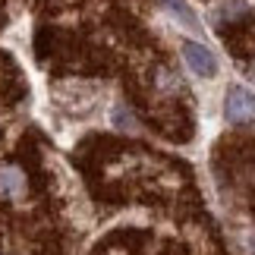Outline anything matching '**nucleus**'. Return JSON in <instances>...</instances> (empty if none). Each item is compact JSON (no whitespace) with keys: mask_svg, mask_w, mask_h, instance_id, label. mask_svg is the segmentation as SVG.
Wrapping results in <instances>:
<instances>
[{"mask_svg":"<svg viewBox=\"0 0 255 255\" xmlns=\"http://www.w3.org/2000/svg\"><path fill=\"white\" fill-rule=\"evenodd\" d=\"M183 60H186V66H189L195 76H202V79H211V76L218 73L214 54L205 44H199V41H183Z\"/></svg>","mask_w":255,"mask_h":255,"instance_id":"obj_1","label":"nucleus"},{"mask_svg":"<svg viewBox=\"0 0 255 255\" xmlns=\"http://www.w3.org/2000/svg\"><path fill=\"white\" fill-rule=\"evenodd\" d=\"M224 114H227V120L233 123H243V120H255V95L249 88H230L227 92V104H224Z\"/></svg>","mask_w":255,"mask_h":255,"instance_id":"obj_2","label":"nucleus"},{"mask_svg":"<svg viewBox=\"0 0 255 255\" xmlns=\"http://www.w3.org/2000/svg\"><path fill=\"white\" fill-rule=\"evenodd\" d=\"M28 189V180L22 167H13V164H3L0 167V195H6V199H22Z\"/></svg>","mask_w":255,"mask_h":255,"instance_id":"obj_3","label":"nucleus"},{"mask_svg":"<svg viewBox=\"0 0 255 255\" xmlns=\"http://www.w3.org/2000/svg\"><path fill=\"white\" fill-rule=\"evenodd\" d=\"M164 3H167V9H170V13H176V19H180V22H186V25H195V16L189 13V6H186L183 0H164Z\"/></svg>","mask_w":255,"mask_h":255,"instance_id":"obj_4","label":"nucleus"}]
</instances>
